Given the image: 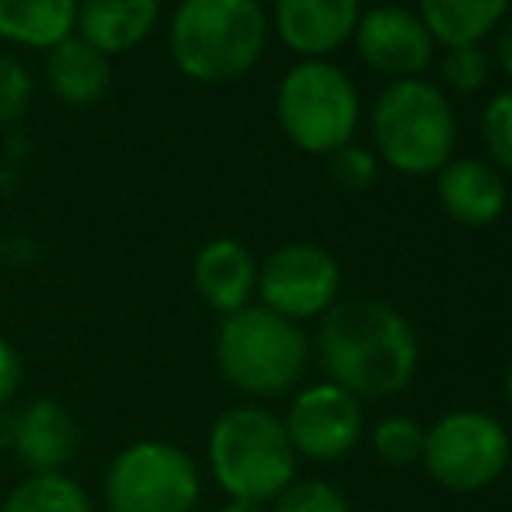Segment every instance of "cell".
<instances>
[{
	"label": "cell",
	"instance_id": "obj_14",
	"mask_svg": "<svg viewBox=\"0 0 512 512\" xmlns=\"http://www.w3.org/2000/svg\"><path fill=\"white\" fill-rule=\"evenodd\" d=\"M192 286L199 300L216 310L220 317H230L237 310L255 304L258 290V262L241 241L234 237H216L203 244L192 262Z\"/></svg>",
	"mask_w": 512,
	"mask_h": 512
},
{
	"label": "cell",
	"instance_id": "obj_3",
	"mask_svg": "<svg viewBox=\"0 0 512 512\" xmlns=\"http://www.w3.org/2000/svg\"><path fill=\"white\" fill-rule=\"evenodd\" d=\"M269 18L258 0H182L171 18V60L199 84H227L262 60Z\"/></svg>",
	"mask_w": 512,
	"mask_h": 512
},
{
	"label": "cell",
	"instance_id": "obj_27",
	"mask_svg": "<svg viewBox=\"0 0 512 512\" xmlns=\"http://www.w3.org/2000/svg\"><path fill=\"white\" fill-rule=\"evenodd\" d=\"M21 384H25V363H21V352L14 349L7 338H0V411H7L14 405Z\"/></svg>",
	"mask_w": 512,
	"mask_h": 512
},
{
	"label": "cell",
	"instance_id": "obj_25",
	"mask_svg": "<svg viewBox=\"0 0 512 512\" xmlns=\"http://www.w3.org/2000/svg\"><path fill=\"white\" fill-rule=\"evenodd\" d=\"M377 171H380V157L366 147H356V143L331 154V175H335L338 185H345L352 192L370 189L377 182Z\"/></svg>",
	"mask_w": 512,
	"mask_h": 512
},
{
	"label": "cell",
	"instance_id": "obj_10",
	"mask_svg": "<svg viewBox=\"0 0 512 512\" xmlns=\"http://www.w3.org/2000/svg\"><path fill=\"white\" fill-rule=\"evenodd\" d=\"M286 436L300 460L314 464H338L366 436L363 401L352 398L331 380H317L293 391L290 408L283 415Z\"/></svg>",
	"mask_w": 512,
	"mask_h": 512
},
{
	"label": "cell",
	"instance_id": "obj_21",
	"mask_svg": "<svg viewBox=\"0 0 512 512\" xmlns=\"http://www.w3.org/2000/svg\"><path fill=\"white\" fill-rule=\"evenodd\" d=\"M373 453L384 460L387 467H411L422 464V450H425V425L415 415H384L370 432Z\"/></svg>",
	"mask_w": 512,
	"mask_h": 512
},
{
	"label": "cell",
	"instance_id": "obj_6",
	"mask_svg": "<svg viewBox=\"0 0 512 512\" xmlns=\"http://www.w3.org/2000/svg\"><path fill=\"white\" fill-rule=\"evenodd\" d=\"M276 115L290 143L304 154L331 157L352 143L359 126V91L335 63L300 60L279 84Z\"/></svg>",
	"mask_w": 512,
	"mask_h": 512
},
{
	"label": "cell",
	"instance_id": "obj_22",
	"mask_svg": "<svg viewBox=\"0 0 512 512\" xmlns=\"http://www.w3.org/2000/svg\"><path fill=\"white\" fill-rule=\"evenodd\" d=\"M269 512H352V502L331 481L297 478L269 502Z\"/></svg>",
	"mask_w": 512,
	"mask_h": 512
},
{
	"label": "cell",
	"instance_id": "obj_4",
	"mask_svg": "<svg viewBox=\"0 0 512 512\" xmlns=\"http://www.w3.org/2000/svg\"><path fill=\"white\" fill-rule=\"evenodd\" d=\"M213 352L220 377L255 401L293 394L310 366L307 331L262 304L223 317Z\"/></svg>",
	"mask_w": 512,
	"mask_h": 512
},
{
	"label": "cell",
	"instance_id": "obj_13",
	"mask_svg": "<svg viewBox=\"0 0 512 512\" xmlns=\"http://www.w3.org/2000/svg\"><path fill=\"white\" fill-rule=\"evenodd\" d=\"M359 14V0H276L272 25L290 53L324 60L352 39Z\"/></svg>",
	"mask_w": 512,
	"mask_h": 512
},
{
	"label": "cell",
	"instance_id": "obj_30",
	"mask_svg": "<svg viewBox=\"0 0 512 512\" xmlns=\"http://www.w3.org/2000/svg\"><path fill=\"white\" fill-rule=\"evenodd\" d=\"M502 394H506V401L512 405V363L506 366V377H502Z\"/></svg>",
	"mask_w": 512,
	"mask_h": 512
},
{
	"label": "cell",
	"instance_id": "obj_29",
	"mask_svg": "<svg viewBox=\"0 0 512 512\" xmlns=\"http://www.w3.org/2000/svg\"><path fill=\"white\" fill-rule=\"evenodd\" d=\"M220 512H269V506H258V502H244V499H227L220 506Z\"/></svg>",
	"mask_w": 512,
	"mask_h": 512
},
{
	"label": "cell",
	"instance_id": "obj_8",
	"mask_svg": "<svg viewBox=\"0 0 512 512\" xmlns=\"http://www.w3.org/2000/svg\"><path fill=\"white\" fill-rule=\"evenodd\" d=\"M512 460V436L502 418L478 408L446 411L425 425L422 467L439 488L474 495L492 488Z\"/></svg>",
	"mask_w": 512,
	"mask_h": 512
},
{
	"label": "cell",
	"instance_id": "obj_5",
	"mask_svg": "<svg viewBox=\"0 0 512 512\" xmlns=\"http://www.w3.org/2000/svg\"><path fill=\"white\" fill-rule=\"evenodd\" d=\"M373 143L401 175H436L457 147V115L425 77L391 81L373 102Z\"/></svg>",
	"mask_w": 512,
	"mask_h": 512
},
{
	"label": "cell",
	"instance_id": "obj_26",
	"mask_svg": "<svg viewBox=\"0 0 512 512\" xmlns=\"http://www.w3.org/2000/svg\"><path fill=\"white\" fill-rule=\"evenodd\" d=\"M32 98V77L14 56H0V126L14 122Z\"/></svg>",
	"mask_w": 512,
	"mask_h": 512
},
{
	"label": "cell",
	"instance_id": "obj_28",
	"mask_svg": "<svg viewBox=\"0 0 512 512\" xmlns=\"http://www.w3.org/2000/svg\"><path fill=\"white\" fill-rule=\"evenodd\" d=\"M495 60H499L502 74L512 81V14L495 28Z\"/></svg>",
	"mask_w": 512,
	"mask_h": 512
},
{
	"label": "cell",
	"instance_id": "obj_23",
	"mask_svg": "<svg viewBox=\"0 0 512 512\" xmlns=\"http://www.w3.org/2000/svg\"><path fill=\"white\" fill-rule=\"evenodd\" d=\"M488 70H492V60L481 46H453L446 49L443 63H439V74L457 95H474L485 88Z\"/></svg>",
	"mask_w": 512,
	"mask_h": 512
},
{
	"label": "cell",
	"instance_id": "obj_15",
	"mask_svg": "<svg viewBox=\"0 0 512 512\" xmlns=\"http://www.w3.org/2000/svg\"><path fill=\"white\" fill-rule=\"evenodd\" d=\"M436 192L446 213L464 227H488L506 213V182L478 157H450L436 171Z\"/></svg>",
	"mask_w": 512,
	"mask_h": 512
},
{
	"label": "cell",
	"instance_id": "obj_19",
	"mask_svg": "<svg viewBox=\"0 0 512 512\" xmlns=\"http://www.w3.org/2000/svg\"><path fill=\"white\" fill-rule=\"evenodd\" d=\"M77 0H0V39L28 49H53L74 35Z\"/></svg>",
	"mask_w": 512,
	"mask_h": 512
},
{
	"label": "cell",
	"instance_id": "obj_24",
	"mask_svg": "<svg viewBox=\"0 0 512 512\" xmlns=\"http://www.w3.org/2000/svg\"><path fill=\"white\" fill-rule=\"evenodd\" d=\"M481 136H485V147L492 154V161L512 175V88L499 91L492 98V105L485 108V115H481Z\"/></svg>",
	"mask_w": 512,
	"mask_h": 512
},
{
	"label": "cell",
	"instance_id": "obj_18",
	"mask_svg": "<svg viewBox=\"0 0 512 512\" xmlns=\"http://www.w3.org/2000/svg\"><path fill=\"white\" fill-rule=\"evenodd\" d=\"M512 0H418V18L429 28L432 42L453 46H481L509 18Z\"/></svg>",
	"mask_w": 512,
	"mask_h": 512
},
{
	"label": "cell",
	"instance_id": "obj_7",
	"mask_svg": "<svg viewBox=\"0 0 512 512\" xmlns=\"http://www.w3.org/2000/svg\"><path fill=\"white\" fill-rule=\"evenodd\" d=\"M105 512H196L203 474L185 446L136 439L112 457L102 481Z\"/></svg>",
	"mask_w": 512,
	"mask_h": 512
},
{
	"label": "cell",
	"instance_id": "obj_1",
	"mask_svg": "<svg viewBox=\"0 0 512 512\" xmlns=\"http://www.w3.org/2000/svg\"><path fill=\"white\" fill-rule=\"evenodd\" d=\"M317 359L324 380L359 401H387L408 391L418 373L422 345L401 310L384 300H338L317 317Z\"/></svg>",
	"mask_w": 512,
	"mask_h": 512
},
{
	"label": "cell",
	"instance_id": "obj_20",
	"mask_svg": "<svg viewBox=\"0 0 512 512\" xmlns=\"http://www.w3.org/2000/svg\"><path fill=\"white\" fill-rule=\"evenodd\" d=\"M0 512H95L88 488L67 471L28 474L7 492Z\"/></svg>",
	"mask_w": 512,
	"mask_h": 512
},
{
	"label": "cell",
	"instance_id": "obj_11",
	"mask_svg": "<svg viewBox=\"0 0 512 512\" xmlns=\"http://www.w3.org/2000/svg\"><path fill=\"white\" fill-rule=\"evenodd\" d=\"M352 42H356L366 67L394 77V81L425 74L432 53H436V42H432L429 28L422 25V18L398 4L370 7L366 14H359Z\"/></svg>",
	"mask_w": 512,
	"mask_h": 512
},
{
	"label": "cell",
	"instance_id": "obj_12",
	"mask_svg": "<svg viewBox=\"0 0 512 512\" xmlns=\"http://www.w3.org/2000/svg\"><path fill=\"white\" fill-rule=\"evenodd\" d=\"M11 443L28 474H56L77 453V422L67 405L56 398H32L0 436V446Z\"/></svg>",
	"mask_w": 512,
	"mask_h": 512
},
{
	"label": "cell",
	"instance_id": "obj_9",
	"mask_svg": "<svg viewBox=\"0 0 512 512\" xmlns=\"http://www.w3.org/2000/svg\"><path fill=\"white\" fill-rule=\"evenodd\" d=\"M342 269L335 255L317 244L293 241L276 248L258 265V304L286 321H314L338 304Z\"/></svg>",
	"mask_w": 512,
	"mask_h": 512
},
{
	"label": "cell",
	"instance_id": "obj_2",
	"mask_svg": "<svg viewBox=\"0 0 512 512\" xmlns=\"http://www.w3.org/2000/svg\"><path fill=\"white\" fill-rule=\"evenodd\" d=\"M206 464L227 499L269 506L290 481H297L300 457L286 425L265 405H234L216 415L206 436Z\"/></svg>",
	"mask_w": 512,
	"mask_h": 512
},
{
	"label": "cell",
	"instance_id": "obj_16",
	"mask_svg": "<svg viewBox=\"0 0 512 512\" xmlns=\"http://www.w3.org/2000/svg\"><path fill=\"white\" fill-rule=\"evenodd\" d=\"M161 18V0H77L74 35L102 56L136 49Z\"/></svg>",
	"mask_w": 512,
	"mask_h": 512
},
{
	"label": "cell",
	"instance_id": "obj_17",
	"mask_svg": "<svg viewBox=\"0 0 512 512\" xmlns=\"http://www.w3.org/2000/svg\"><path fill=\"white\" fill-rule=\"evenodd\" d=\"M46 81H49V91H53L60 102L84 108L105 98L108 84H112V67H108V56L91 49L88 42L77 39V35H70L60 46L49 49Z\"/></svg>",
	"mask_w": 512,
	"mask_h": 512
},
{
	"label": "cell",
	"instance_id": "obj_31",
	"mask_svg": "<svg viewBox=\"0 0 512 512\" xmlns=\"http://www.w3.org/2000/svg\"><path fill=\"white\" fill-rule=\"evenodd\" d=\"M0 450H4V446H0Z\"/></svg>",
	"mask_w": 512,
	"mask_h": 512
}]
</instances>
